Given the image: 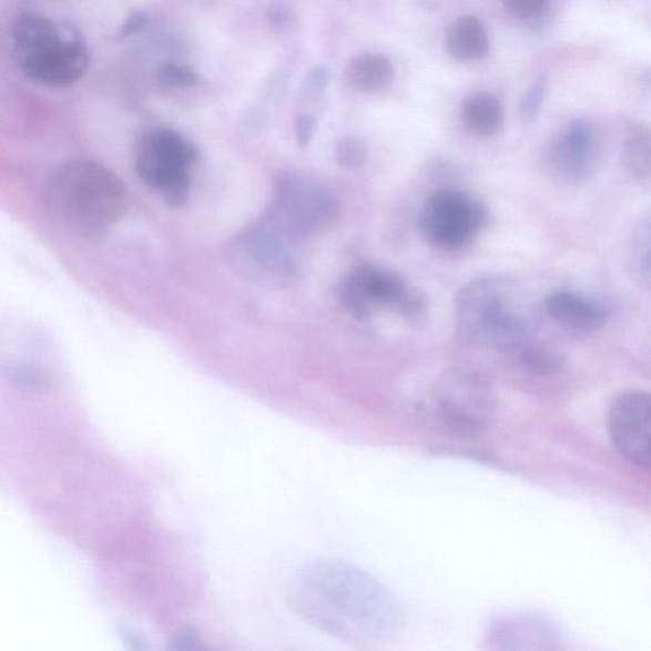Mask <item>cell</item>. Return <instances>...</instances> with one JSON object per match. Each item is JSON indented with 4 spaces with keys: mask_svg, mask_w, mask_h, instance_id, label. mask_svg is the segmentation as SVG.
Returning a JSON list of instances; mask_svg holds the SVG:
<instances>
[{
    "mask_svg": "<svg viewBox=\"0 0 651 651\" xmlns=\"http://www.w3.org/2000/svg\"><path fill=\"white\" fill-rule=\"evenodd\" d=\"M288 601L312 627L344 640L386 642L405 627L397 596L370 572L340 560H318L291 581Z\"/></svg>",
    "mask_w": 651,
    "mask_h": 651,
    "instance_id": "1",
    "label": "cell"
},
{
    "mask_svg": "<svg viewBox=\"0 0 651 651\" xmlns=\"http://www.w3.org/2000/svg\"><path fill=\"white\" fill-rule=\"evenodd\" d=\"M543 311L506 276L467 284L455 301V324L465 342L491 349L515 350L532 340Z\"/></svg>",
    "mask_w": 651,
    "mask_h": 651,
    "instance_id": "2",
    "label": "cell"
},
{
    "mask_svg": "<svg viewBox=\"0 0 651 651\" xmlns=\"http://www.w3.org/2000/svg\"><path fill=\"white\" fill-rule=\"evenodd\" d=\"M45 203L67 228L84 237H98L124 215L126 189L105 164L78 159L50 173Z\"/></svg>",
    "mask_w": 651,
    "mask_h": 651,
    "instance_id": "3",
    "label": "cell"
},
{
    "mask_svg": "<svg viewBox=\"0 0 651 651\" xmlns=\"http://www.w3.org/2000/svg\"><path fill=\"white\" fill-rule=\"evenodd\" d=\"M11 48L26 77L53 89L81 81L91 64V49L83 33L71 23L41 13L17 17Z\"/></svg>",
    "mask_w": 651,
    "mask_h": 651,
    "instance_id": "4",
    "label": "cell"
},
{
    "mask_svg": "<svg viewBox=\"0 0 651 651\" xmlns=\"http://www.w3.org/2000/svg\"><path fill=\"white\" fill-rule=\"evenodd\" d=\"M291 238H294L292 234L268 216L233 243L231 262L251 282L275 288L288 286L298 276Z\"/></svg>",
    "mask_w": 651,
    "mask_h": 651,
    "instance_id": "5",
    "label": "cell"
},
{
    "mask_svg": "<svg viewBox=\"0 0 651 651\" xmlns=\"http://www.w3.org/2000/svg\"><path fill=\"white\" fill-rule=\"evenodd\" d=\"M495 403L489 382L467 369L448 372L431 393L434 415L445 427L466 437L476 436L488 427Z\"/></svg>",
    "mask_w": 651,
    "mask_h": 651,
    "instance_id": "6",
    "label": "cell"
},
{
    "mask_svg": "<svg viewBox=\"0 0 651 651\" xmlns=\"http://www.w3.org/2000/svg\"><path fill=\"white\" fill-rule=\"evenodd\" d=\"M343 306L354 317L368 318L377 309L389 308L406 318L420 317L427 299L398 274L364 264L347 275L338 288Z\"/></svg>",
    "mask_w": 651,
    "mask_h": 651,
    "instance_id": "7",
    "label": "cell"
},
{
    "mask_svg": "<svg viewBox=\"0 0 651 651\" xmlns=\"http://www.w3.org/2000/svg\"><path fill=\"white\" fill-rule=\"evenodd\" d=\"M486 206L464 191L447 187L434 193L420 214L425 241L441 250H459L471 243L488 222Z\"/></svg>",
    "mask_w": 651,
    "mask_h": 651,
    "instance_id": "8",
    "label": "cell"
},
{
    "mask_svg": "<svg viewBox=\"0 0 651 651\" xmlns=\"http://www.w3.org/2000/svg\"><path fill=\"white\" fill-rule=\"evenodd\" d=\"M275 186L271 218L293 237L323 232L336 222L337 200L324 186L292 173L279 176Z\"/></svg>",
    "mask_w": 651,
    "mask_h": 651,
    "instance_id": "9",
    "label": "cell"
},
{
    "mask_svg": "<svg viewBox=\"0 0 651 651\" xmlns=\"http://www.w3.org/2000/svg\"><path fill=\"white\" fill-rule=\"evenodd\" d=\"M650 396L628 390L612 403L607 414L612 445L632 465L650 467Z\"/></svg>",
    "mask_w": 651,
    "mask_h": 651,
    "instance_id": "10",
    "label": "cell"
},
{
    "mask_svg": "<svg viewBox=\"0 0 651 651\" xmlns=\"http://www.w3.org/2000/svg\"><path fill=\"white\" fill-rule=\"evenodd\" d=\"M484 651H566L557 624L541 614L509 612L494 619L485 630Z\"/></svg>",
    "mask_w": 651,
    "mask_h": 651,
    "instance_id": "11",
    "label": "cell"
},
{
    "mask_svg": "<svg viewBox=\"0 0 651 651\" xmlns=\"http://www.w3.org/2000/svg\"><path fill=\"white\" fill-rule=\"evenodd\" d=\"M196 151L179 133L159 129L144 136L139 145L135 170L145 185L161 189L173 173L187 171Z\"/></svg>",
    "mask_w": 651,
    "mask_h": 651,
    "instance_id": "12",
    "label": "cell"
},
{
    "mask_svg": "<svg viewBox=\"0 0 651 651\" xmlns=\"http://www.w3.org/2000/svg\"><path fill=\"white\" fill-rule=\"evenodd\" d=\"M543 309L561 328L578 336L597 332L607 321L602 306L570 292L552 293L545 301Z\"/></svg>",
    "mask_w": 651,
    "mask_h": 651,
    "instance_id": "13",
    "label": "cell"
},
{
    "mask_svg": "<svg viewBox=\"0 0 651 651\" xmlns=\"http://www.w3.org/2000/svg\"><path fill=\"white\" fill-rule=\"evenodd\" d=\"M446 48L450 55L461 62L481 59L489 51L488 31L475 16L458 17L447 30Z\"/></svg>",
    "mask_w": 651,
    "mask_h": 651,
    "instance_id": "14",
    "label": "cell"
},
{
    "mask_svg": "<svg viewBox=\"0 0 651 651\" xmlns=\"http://www.w3.org/2000/svg\"><path fill=\"white\" fill-rule=\"evenodd\" d=\"M345 75L354 89L362 92H379L393 83L395 68L386 55L364 53L350 60Z\"/></svg>",
    "mask_w": 651,
    "mask_h": 651,
    "instance_id": "15",
    "label": "cell"
},
{
    "mask_svg": "<svg viewBox=\"0 0 651 651\" xmlns=\"http://www.w3.org/2000/svg\"><path fill=\"white\" fill-rule=\"evenodd\" d=\"M547 157H549L550 167L562 179L580 182L592 172L596 153L594 151L579 150L559 135L553 139Z\"/></svg>",
    "mask_w": 651,
    "mask_h": 651,
    "instance_id": "16",
    "label": "cell"
},
{
    "mask_svg": "<svg viewBox=\"0 0 651 651\" xmlns=\"http://www.w3.org/2000/svg\"><path fill=\"white\" fill-rule=\"evenodd\" d=\"M465 125L480 136L497 134L505 123L500 101L490 93H476L465 102Z\"/></svg>",
    "mask_w": 651,
    "mask_h": 651,
    "instance_id": "17",
    "label": "cell"
},
{
    "mask_svg": "<svg viewBox=\"0 0 651 651\" xmlns=\"http://www.w3.org/2000/svg\"><path fill=\"white\" fill-rule=\"evenodd\" d=\"M624 166L639 181L650 177V133L642 124L629 129L623 146Z\"/></svg>",
    "mask_w": 651,
    "mask_h": 651,
    "instance_id": "18",
    "label": "cell"
},
{
    "mask_svg": "<svg viewBox=\"0 0 651 651\" xmlns=\"http://www.w3.org/2000/svg\"><path fill=\"white\" fill-rule=\"evenodd\" d=\"M515 354L516 360L528 373H535L538 376H549L557 373L561 368V359L558 354L543 346H537L531 342L517 347L511 350Z\"/></svg>",
    "mask_w": 651,
    "mask_h": 651,
    "instance_id": "19",
    "label": "cell"
},
{
    "mask_svg": "<svg viewBox=\"0 0 651 651\" xmlns=\"http://www.w3.org/2000/svg\"><path fill=\"white\" fill-rule=\"evenodd\" d=\"M633 274L645 285L650 283V222H641L633 237L631 250Z\"/></svg>",
    "mask_w": 651,
    "mask_h": 651,
    "instance_id": "20",
    "label": "cell"
},
{
    "mask_svg": "<svg viewBox=\"0 0 651 651\" xmlns=\"http://www.w3.org/2000/svg\"><path fill=\"white\" fill-rule=\"evenodd\" d=\"M367 157V144L359 136L347 135L336 145V161L343 169L357 170L366 163Z\"/></svg>",
    "mask_w": 651,
    "mask_h": 651,
    "instance_id": "21",
    "label": "cell"
},
{
    "mask_svg": "<svg viewBox=\"0 0 651 651\" xmlns=\"http://www.w3.org/2000/svg\"><path fill=\"white\" fill-rule=\"evenodd\" d=\"M164 203L171 207H182L186 204L190 193V177L187 171L173 173L160 189Z\"/></svg>",
    "mask_w": 651,
    "mask_h": 651,
    "instance_id": "22",
    "label": "cell"
},
{
    "mask_svg": "<svg viewBox=\"0 0 651 651\" xmlns=\"http://www.w3.org/2000/svg\"><path fill=\"white\" fill-rule=\"evenodd\" d=\"M163 651H220L207 644L205 639L194 627L180 629L167 642Z\"/></svg>",
    "mask_w": 651,
    "mask_h": 651,
    "instance_id": "23",
    "label": "cell"
},
{
    "mask_svg": "<svg viewBox=\"0 0 651 651\" xmlns=\"http://www.w3.org/2000/svg\"><path fill=\"white\" fill-rule=\"evenodd\" d=\"M546 87L547 80L545 77H538L532 85L529 87L519 108L520 120L523 121V124L533 123L538 116L545 100Z\"/></svg>",
    "mask_w": 651,
    "mask_h": 651,
    "instance_id": "24",
    "label": "cell"
},
{
    "mask_svg": "<svg viewBox=\"0 0 651 651\" xmlns=\"http://www.w3.org/2000/svg\"><path fill=\"white\" fill-rule=\"evenodd\" d=\"M159 80L164 85L190 87L199 82V77L185 65L166 64L160 69Z\"/></svg>",
    "mask_w": 651,
    "mask_h": 651,
    "instance_id": "25",
    "label": "cell"
},
{
    "mask_svg": "<svg viewBox=\"0 0 651 651\" xmlns=\"http://www.w3.org/2000/svg\"><path fill=\"white\" fill-rule=\"evenodd\" d=\"M502 6L508 13L518 17V19L533 20L545 14L549 3L545 0H506Z\"/></svg>",
    "mask_w": 651,
    "mask_h": 651,
    "instance_id": "26",
    "label": "cell"
},
{
    "mask_svg": "<svg viewBox=\"0 0 651 651\" xmlns=\"http://www.w3.org/2000/svg\"><path fill=\"white\" fill-rule=\"evenodd\" d=\"M329 82V72L326 67L318 65L311 69L306 77V89L312 93L323 92Z\"/></svg>",
    "mask_w": 651,
    "mask_h": 651,
    "instance_id": "27",
    "label": "cell"
},
{
    "mask_svg": "<svg viewBox=\"0 0 651 651\" xmlns=\"http://www.w3.org/2000/svg\"><path fill=\"white\" fill-rule=\"evenodd\" d=\"M266 21L273 29H284L291 21L289 8L282 3H273L268 6Z\"/></svg>",
    "mask_w": 651,
    "mask_h": 651,
    "instance_id": "28",
    "label": "cell"
},
{
    "mask_svg": "<svg viewBox=\"0 0 651 651\" xmlns=\"http://www.w3.org/2000/svg\"><path fill=\"white\" fill-rule=\"evenodd\" d=\"M317 129V120L312 115H303L297 123V143L299 146H307L314 138Z\"/></svg>",
    "mask_w": 651,
    "mask_h": 651,
    "instance_id": "29",
    "label": "cell"
},
{
    "mask_svg": "<svg viewBox=\"0 0 651 651\" xmlns=\"http://www.w3.org/2000/svg\"><path fill=\"white\" fill-rule=\"evenodd\" d=\"M148 22V17L144 12H134L130 14L129 19L125 21L123 29H121L120 34L123 38L130 37L138 31L144 29V26Z\"/></svg>",
    "mask_w": 651,
    "mask_h": 651,
    "instance_id": "30",
    "label": "cell"
}]
</instances>
